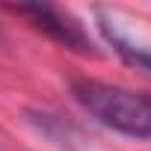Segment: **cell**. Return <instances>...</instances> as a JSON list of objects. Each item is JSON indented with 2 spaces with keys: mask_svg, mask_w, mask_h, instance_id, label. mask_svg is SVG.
<instances>
[{
  "mask_svg": "<svg viewBox=\"0 0 151 151\" xmlns=\"http://www.w3.org/2000/svg\"><path fill=\"white\" fill-rule=\"evenodd\" d=\"M98 27H101L107 45H110L127 65H133L136 71L151 74V45H145V42L127 36V33L119 27V21H116L113 15H107V12H98Z\"/></svg>",
  "mask_w": 151,
  "mask_h": 151,
  "instance_id": "3",
  "label": "cell"
},
{
  "mask_svg": "<svg viewBox=\"0 0 151 151\" xmlns=\"http://www.w3.org/2000/svg\"><path fill=\"white\" fill-rule=\"evenodd\" d=\"M12 12L24 15L36 30H42L47 39H53L56 45H62V47H68L74 53H95V45L86 36L83 24L71 12L59 9V6H50V3H21V6H12Z\"/></svg>",
  "mask_w": 151,
  "mask_h": 151,
  "instance_id": "2",
  "label": "cell"
},
{
  "mask_svg": "<svg viewBox=\"0 0 151 151\" xmlns=\"http://www.w3.org/2000/svg\"><path fill=\"white\" fill-rule=\"evenodd\" d=\"M71 95L104 127L133 139H151V95H139L95 77H74Z\"/></svg>",
  "mask_w": 151,
  "mask_h": 151,
  "instance_id": "1",
  "label": "cell"
}]
</instances>
